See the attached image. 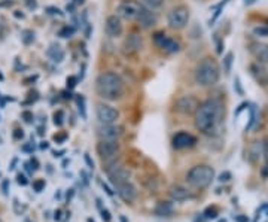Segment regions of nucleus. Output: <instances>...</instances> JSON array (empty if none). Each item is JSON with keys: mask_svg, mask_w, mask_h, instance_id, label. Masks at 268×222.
I'll return each instance as SVG.
<instances>
[{"mask_svg": "<svg viewBox=\"0 0 268 222\" xmlns=\"http://www.w3.org/2000/svg\"><path fill=\"white\" fill-rule=\"evenodd\" d=\"M102 186H103V189L106 191L107 195H110V197H113V194H115V192H113V191H112V189H110V188L107 186V185H106V183H105V182H102Z\"/></svg>", "mask_w": 268, "mask_h": 222, "instance_id": "43", "label": "nucleus"}, {"mask_svg": "<svg viewBox=\"0 0 268 222\" xmlns=\"http://www.w3.org/2000/svg\"><path fill=\"white\" fill-rule=\"evenodd\" d=\"M231 179V173L229 171H225L219 176V182H228Z\"/></svg>", "mask_w": 268, "mask_h": 222, "instance_id": "40", "label": "nucleus"}, {"mask_svg": "<svg viewBox=\"0 0 268 222\" xmlns=\"http://www.w3.org/2000/svg\"><path fill=\"white\" fill-rule=\"evenodd\" d=\"M84 158H85V163L88 164V167H90V168H94V161L91 160V157H90L88 154H85V155H84Z\"/></svg>", "mask_w": 268, "mask_h": 222, "instance_id": "41", "label": "nucleus"}, {"mask_svg": "<svg viewBox=\"0 0 268 222\" xmlns=\"http://www.w3.org/2000/svg\"><path fill=\"white\" fill-rule=\"evenodd\" d=\"M0 81H3V75L0 73Z\"/></svg>", "mask_w": 268, "mask_h": 222, "instance_id": "57", "label": "nucleus"}, {"mask_svg": "<svg viewBox=\"0 0 268 222\" xmlns=\"http://www.w3.org/2000/svg\"><path fill=\"white\" fill-rule=\"evenodd\" d=\"M0 222H2V219H0Z\"/></svg>", "mask_w": 268, "mask_h": 222, "instance_id": "59", "label": "nucleus"}, {"mask_svg": "<svg viewBox=\"0 0 268 222\" xmlns=\"http://www.w3.org/2000/svg\"><path fill=\"white\" fill-rule=\"evenodd\" d=\"M96 91L100 99L107 102H116L124 94V81L115 72L100 73L96 79Z\"/></svg>", "mask_w": 268, "mask_h": 222, "instance_id": "2", "label": "nucleus"}, {"mask_svg": "<svg viewBox=\"0 0 268 222\" xmlns=\"http://www.w3.org/2000/svg\"><path fill=\"white\" fill-rule=\"evenodd\" d=\"M237 221L238 222H247V218H244V216H238V218H237Z\"/></svg>", "mask_w": 268, "mask_h": 222, "instance_id": "51", "label": "nucleus"}, {"mask_svg": "<svg viewBox=\"0 0 268 222\" xmlns=\"http://www.w3.org/2000/svg\"><path fill=\"white\" fill-rule=\"evenodd\" d=\"M145 2V5L149 8V9H158L162 6V3H164V0H143Z\"/></svg>", "mask_w": 268, "mask_h": 222, "instance_id": "29", "label": "nucleus"}, {"mask_svg": "<svg viewBox=\"0 0 268 222\" xmlns=\"http://www.w3.org/2000/svg\"><path fill=\"white\" fill-rule=\"evenodd\" d=\"M204 216H206L207 219H214V218L217 216V210H216L214 207H209V209L204 210Z\"/></svg>", "mask_w": 268, "mask_h": 222, "instance_id": "31", "label": "nucleus"}, {"mask_svg": "<svg viewBox=\"0 0 268 222\" xmlns=\"http://www.w3.org/2000/svg\"><path fill=\"white\" fill-rule=\"evenodd\" d=\"M33 41H35V33H33L32 30H24V32H23V42H24L26 45H30Z\"/></svg>", "mask_w": 268, "mask_h": 222, "instance_id": "26", "label": "nucleus"}, {"mask_svg": "<svg viewBox=\"0 0 268 222\" xmlns=\"http://www.w3.org/2000/svg\"><path fill=\"white\" fill-rule=\"evenodd\" d=\"M220 69L214 58L206 57L203 58L195 69V82L200 87H213L219 82Z\"/></svg>", "mask_w": 268, "mask_h": 222, "instance_id": "3", "label": "nucleus"}, {"mask_svg": "<svg viewBox=\"0 0 268 222\" xmlns=\"http://www.w3.org/2000/svg\"><path fill=\"white\" fill-rule=\"evenodd\" d=\"M200 106V102L194 97V96H183L180 99H177L174 108L179 113H183V115H192L195 113L197 109Z\"/></svg>", "mask_w": 268, "mask_h": 222, "instance_id": "10", "label": "nucleus"}, {"mask_svg": "<svg viewBox=\"0 0 268 222\" xmlns=\"http://www.w3.org/2000/svg\"><path fill=\"white\" fill-rule=\"evenodd\" d=\"M234 88L237 90V93H238L240 96H243V88H241V84H240V79H238V78H235V81H234Z\"/></svg>", "mask_w": 268, "mask_h": 222, "instance_id": "38", "label": "nucleus"}, {"mask_svg": "<svg viewBox=\"0 0 268 222\" xmlns=\"http://www.w3.org/2000/svg\"><path fill=\"white\" fill-rule=\"evenodd\" d=\"M173 203L171 201H161L160 204L155 207V213L160 215V216H164V215H170L173 213Z\"/></svg>", "mask_w": 268, "mask_h": 222, "instance_id": "21", "label": "nucleus"}, {"mask_svg": "<svg viewBox=\"0 0 268 222\" xmlns=\"http://www.w3.org/2000/svg\"><path fill=\"white\" fill-rule=\"evenodd\" d=\"M219 222H226V221H225V219H222V221H219Z\"/></svg>", "mask_w": 268, "mask_h": 222, "instance_id": "58", "label": "nucleus"}, {"mask_svg": "<svg viewBox=\"0 0 268 222\" xmlns=\"http://www.w3.org/2000/svg\"><path fill=\"white\" fill-rule=\"evenodd\" d=\"M17 182L20 183V185H23V186H26L27 183H29V180H27V177L23 174V173H20L18 176H17Z\"/></svg>", "mask_w": 268, "mask_h": 222, "instance_id": "36", "label": "nucleus"}, {"mask_svg": "<svg viewBox=\"0 0 268 222\" xmlns=\"http://www.w3.org/2000/svg\"><path fill=\"white\" fill-rule=\"evenodd\" d=\"M47 56L48 58L54 61V63H61L63 60H64V57H66V53H64V50L58 45V44H53V45H50V48L47 50Z\"/></svg>", "mask_w": 268, "mask_h": 222, "instance_id": "20", "label": "nucleus"}, {"mask_svg": "<svg viewBox=\"0 0 268 222\" xmlns=\"http://www.w3.org/2000/svg\"><path fill=\"white\" fill-rule=\"evenodd\" d=\"M66 139H67V133H58V134H55V136H54V142H57L58 145L64 143V142H66Z\"/></svg>", "mask_w": 268, "mask_h": 222, "instance_id": "32", "label": "nucleus"}, {"mask_svg": "<svg viewBox=\"0 0 268 222\" xmlns=\"http://www.w3.org/2000/svg\"><path fill=\"white\" fill-rule=\"evenodd\" d=\"M255 35L259 36V38H267L268 27H256V29H255Z\"/></svg>", "mask_w": 268, "mask_h": 222, "instance_id": "33", "label": "nucleus"}, {"mask_svg": "<svg viewBox=\"0 0 268 222\" xmlns=\"http://www.w3.org/2000/svg\"><path fill=\"white\" fill-rule=\"evenodd\" d=\"M142 38L139 35H128V38L124 41V45H122V53L125 56H134L137 54L140 50H142Z\"/></svg>", "mask_w": 268, "mask_h": 222, "instance_id": "15", "label": "nucleus"}, {"mask_svg": "<svg viewBox=\"0 0 268 222\" xmlns=\"http://www.w3.org/2000/svg\"><path fill=\"white\" fill-rule=\"evenodd\" d=\"M54 124L57 125V127H61L63 124H64V112L63 111H57L54 112Z\"/></svg>", "mask_w": 268, "mask_h": 222, "instance_id": "25", "label": "nucleus"}, {"mask_svg": "<svg viewBox=\"0 0 268 222\" xmlns=\"http://www.w3.org/2000/svg\"><path fill=\"white\" fill-rule=\"evenodd\" d=\"M87 222H94V221H93L91 218H88V219H87Z\"/></svg>", "mask_w": 268, "mask_h": 222, "instance_id": "56", "label": "nucleus"}, {"mask_svg": "<svg viewBox=\"0 0 268 222\" xmlns=\"http://www.w3.org/2000/svg\"><path fill=\"white\" fill-rule=\"evenodd\" d=\"M158 21V17L155 15V12H152V9L146 8L142 5L140 8V12L137 15V23L140 24V27L143 29H152Z\"/></svg>", "mask_w": 268, "mask_h": 222, "instance_id": "14", "label": "nucleus"}, {"mask_svg": "<svg viewBox=\"0 0 268 222\" xmlns=\"http://www.w3.org/2000/svg\"><path fill=\"white\" fill-rule=\"evenodd\" d=\"M154 44L168 54H174L180 51V44L176 39L168 38L164 32H158L154 35Z\"/></svg>", "mask_w": 268, "mask_h": 222, "instance_id": "8", "label": "nucleus"}, {"mask_svg": "<svg viewBox=\"0 0 268 222\" xmlns=\"http://www.w3.org/2000/svg\"><path fill=\"white\" fill-rule=\"evenodd\" d=\"M140 8H142V5L139 2H136V0H122L116 6V15L121 20L133 21V20H137Z\"/></svg>", "mask_w": 268, "mask_h": 222, "instance_id": "6", "label": "nucleus"}, {"mask_svg": "<svg viewBox=\"0 0 268 222\" xmlns=\"http://www.w3.org/2000/svg\"><path fill=\"white\" fill-rule=\"evenodd\" d=\"M116 192L119 198L125 203H133L137 198V188L131 182H125L119 186H116Z\"/></svg>", "mask_w": 268, "mask_h": 222, "instance_id": "16", "label": "nucleus"}, {"mask_svg": "<svg viewBox=\"0 0 268 222\" xmlns=\"http://www.w3.org/2000/svg\"><path fill=\"white\" fill-rule=\"evenodd\" d=\"M97 134L100 136V139H115L118 140L122 134V127L121 125H115V124H102V127L99 128Z\"/></svg>", "mask_w": 268, "mask_h": 222, "instance_id": "17", "label": "nucleus"}, {"mask_svg": "<svg viewBox=\"0 0 268 222\" xmlns=\"http://www.w3.org/2000/svg\"><path fill=\"white\" fill-rule=\"evenodd\" d=\"M119 149H121L119 142L115 139H100V142L97 143V154L103 161L116 157Z\"/></svg>", "mask_w": 268, "mask_h": 222, "instance_id": "7", "label": "nucleus"}, {"mask_svg": "<svg viewBox=\"0 0 268 222\" xmlns=\"http://www.w3.org/2000/svg\"><path fill=\"white\" fill-rule=\"evenodd\" d=\"M214 179V170L213 167L201 164V166L192 167L188 174H186V180L189 185H192L197 189H204L207 188Z\"/></svg>", "mask_w": 268, "mask_h": 222, "instance_id": "4", "label": "nucleus"}, {"mask_svg": "<svg viewBox=\"0 0 268 222\" xmlns=\"http://www.w3.org/2000/svg\"><path fill=\"white\" fill-rule=\"evenodd\" d=\"M107 176H109V182L116 188V186H119V185H122V183H125V182H130V179H131V171H130L127 167L118 166L115 167L113 170H110V171L107 173Z\"/></svg>", "mask_w": 268, "mask_h": 222, "instance_id": "11", "label": "nucleus"}, {"mask_svg": "<svg viewBox=\"0 0 268 222\" xmlns=\"http://www.w3.org/2000/svg\"><path fill=\"white\" fill-rule=\"evenodd\" d=\"M105 32L109 38H119L124 32L122 21L118 15H109L105 23Z\"/></svg>", "mask_w": 268, "mask_h": 222, "instance_id": "13", "label": "nucleus"}, {"mask_svg": "<svg viewBox=\"0 0 268 222\" xmlns=\"http://www.w3.org/2000/svg\"><path fill=\"white\" fill-rule=\"evenodd\" d=\"M23 137H24V133H23V130H21V128L14 130V139H15V140H21Z\"/></svg>", "mask_w": 268, "mask_h": 222, "instance_id": "39", "label": "nucleus"}, {"mask_svg": "<svg viewBox=\"0 0 268 222\" xmlns=\"http://www.w3.org/2000/svg\"><path fill=\"white\" fill-rule=\"evenodd\" d=\"M119 222H128V219H127L124 215H121V216H119Z\"/></svg>", "mask_w": 268, "mask_h": 222, "instance_id": "53", "label": "nucleus"}, {"mask_svg": "<svg viewBox=\"0 0 268 222\" xmlns=\"http://www.w3.org/2000/svg\"><path fill=\"white\" fill-rule=\"evenodd\" d=\"M30 163H32V166H35L33 167L35 170H38V168H39V163H38V160H36V158H32V161H30Z\"/></svg>", "mask_w": 268, "mask_h": 222, "instance_id": "47", "label": "nucleus"}, {"mask_svg": "<svg viewBox=\"0 0 268 222\" xmlns=\"http://www.w3.org/2000/svg\"><path fill=\"white\" fill-rule=\"evenodd\" d=\"M78 82H79V78H78V76H69V78L66 79V87H67V90H69V91L73 90V88L78 85Z\"/></svg>", "mask_w": 268, "mask_h": 222, "instance_id": "27", "label": "nucleus"}, {"mask_svg": "<svg viewBox=\"0 0 268 222\" xmlns=\"http://www.w3.org/2000/svg\"><path fill=\"white\" fill-rule=\"evenodd\" d=\"M26 3H27V6L30 9H36L38 8V2L36 0H26Z\"/></svg>", "mask_w": 268, "mask_h": 222, "instance_id": "42", "label": "nucleus"}, {"mask_svg": "<svg viewBox=\"0 0 268 222\" xmlns=\"http://www.w3.org/2000/svg\"><path fill=\"white\" fill-rule=\"evenodd\" d=\"M23 118H24V121L27 122V124H32L33 122V113L32 112H29V111H24L23 112Z\"/></svg>", "mask_w": 268, "mask_h": 222, "instance_id": "34", "label": "nucleus"}, {"mask_svg": "<svg viewBox=\"0 0 268 222\" xmlns=\"http://www.w3.org/2000/svg\"><path fill=\"white\" fill-rule=\"evenodd\" d=\"M96 115L100 124H115L119 119V111L110 105L100 103L96 108Z\"/></svg>", "mask_w": 268, "mask_h": 222, "instance_id": "9", "label": "nucleus"}, {"mask_svg": "<svg viewBox=\"0 0 268 222\" xmlns=\"http://www.w3.org/2000/svg\"><path fill=\"white\" fill-rule=\"evenodd\" d=\"M262 154H264V158H265V168L262 170V174L268 176V142L262 145Z\"/></svg>", "mask_w": 268, "mask_h": 222, "instance_id": "30", "label": "nucleus"}, {"mask_svg": "<svg viewBox=\"0 0 268 222\" xmlns=\"http://www.w3.org/2000/svg\"><path fill=\"white\" fill-rule=\"evenodd\" d=\"M100 212H102V219H103L105 222H110V219H112V216H110V212H109L107 209H102Z\"/></svg>", "mask_w": 268, "mask_h": 222, "instance_id": "37", "label": "nucleus"}, {"mask_svg": "<svg viewBox=\"0 0 268 222\" xmlns=\"http://www.w3.org/2000/svg\"><path fill=\"white\" fill-rule=\"evenodd\" d=\"M33 149H35L33 145H26V146H23V151H24V152H33Z\"/></svg>", "mask_w": 268, "mask_h": 222, "instance_id": "46", "label": "nucleus"}, {"mask_svg": "<svg viewBox=\"0 0 268 222\" xmlns=\"http://www.w3.org/2000/svg\"><path fill=\"white\" fill-rule=\"evenodd\" d=\"M47 11H48V14H50V15H58V17H63V15H64V14H63L58 8H54V6L47 8Z\"/></svg>", "mask_w": 268, "mask_h": 222, "instance_id": "35", "label": "nucleus"}, {"mask_svg": "<svg viewBox=\"0 0 268 222\" xmlns=\"http://www.w3.org/2000/svg\"><path fill=\"white\" fill-rule=\"evenodd\" d=\"M15 17H17V18H24V15H23V14H20V11H17V12H15Z\"/></svg>", "mask_w": 268, "mask_h": 222, "instance_id": "52", "label": "nucleus"}, {"mask_svg": "<svg viewBox=\"0 0 268 222\" xmlns=\"http://www.w3.org/2000/svg\"><path fill=\"white\" fill-rule=\"evenodd\" d=\"M45 186H47V182H45L44 179H36V180L33 182V189H35L36 192H42Z\"/></svg>", "mask_w": 268, "mask_h": 222, "instance_id": "28", "label": "nucleus"}, {"mask_svg": "<svg viewBox=\"0 0 268 222\" xmlns=\"http://www.w3.org/2000/svg\"><path fill=\"white\" fill-rule=\"evenodd\" d=\"M231 66H232V54L228 53V54L225 56V58H223V70H225L226 75L231 72Z\"/></svg>", "mask_w": 268, "mask_h": 222, "instance_id": "24", "label": "nucleus"}, {"mask_svg": "<svg viewBox=\"0 0 268 222\" xmlns=\"http://www.w3.org/2000/svg\"><path fill=\"white\" fill-rule=\"evenodd\" d=\"M167 23L173 30H182L189 23V9L186 6H176L168 12Z\"/></svg>", "mask_w": 268, "mask_h": 222, "instance_id": "5", "label": "nucleus"}, {"mask_svg": "<svg viewBox=\"0 0 268 222\" xmlns=\"http://www.w3.org/2000/svg\"><path fill=\"white\" fill-rule=\"evenodd\" d=\"M8 186H9V180H3V183H2V189H3V194H5V195L8 194Z\"/></svg>", "mask_w": 268, "mask_h": 222, "instance_id": "44", "label": "nucleus"}, {"mask_svg": "<svg viewBox=\"0 0 268 222\" xmlns=\"http://www.w3.org/2000/svg\"><path fill=\"white\" fill-rule=\"evenodd\" d=\"M250 53L255 56V58L259 63L268 64V45H265V44H252Z\"/></svg>", "mask_w": 268, "mask_h": 222, "instance_id": "19", "label": "nucleus"}, {"mask_svg": "<svg viewBox=\"0 0 268 222\" xmlns=\"http://www.w3.org/2000/svg\"><path fill=\"white\" fill-rule=\"evenodd\" d=\"M220 118V103L214 99H209L200 103L195 112V127L204 134H212Z\"/></svg>", "mask_w": 268, "mask_h": 222, "instance_id": "1", "label": "nucleus"}, {"mask_svg": "<svg viewBox=\"0 0 268 222\" xmlns=\"http://www.w3.org/2000/svg\"><path fill=\"white\" fill-rule=\"evenodd\" d=\"M168 194H170L171 200H174V201H185V200L191 198V192L182 185H171L168 189Z\"/></svg>", "mask_w": 268, "mask_h": 222, "instance_id": "18", "label": "nucleus"}, {"mask_svg": "<svg viewBox=\"0 0 268 222\" xmlns=\"http://www.w3.org/2000/svg\"><path fill=\"white\" fill-rule=\"evenodd\" d=\"M69 191H70V192H67V195H66V197H67V201H70L72 197L75 195V191H73V189H69Z\"/></svg>", "mask_w": 268, "mask_h": 222, "instance_id": "48", "label": "nucleus"}, {"mask_svg": "<svg viewBox=\"0 0 268 222\" xmlns=\"http://www.w3.org/2000/svg\"><path fill=\"white\" fill-rule=\"evenodd\" d=\"M82 2H84V0H73L75 5H79V3H82Z\"/></svg>", "mask_w": 268, "mask_h": 222, "instance_id": "55", "label": "nucleus"}, {"mask_svg": "<svg viewBox=\"0 0 268 222\" xmlns=\"http://www.w3.org/2000/svg\"><path fill=\"white\" fill-rule=\"evenodd\" d=\"M63 154H64V151H58V152H57V151H55V152H54V157H55V158H57V157H61V155H63Z\"/></svg>", "mask_w": 268, "mask_h": 222, "instance_id": "50", "label": "nucleus"}, {"mask_svg": "<svg viewBox=\"0 0 268 222\" xmlns=\"http://www.w3.org/2000/svg\"><path fill=\"white\" fill-rule=\"evenodd\" d=\"M75 32H76V29H75L73 26L66 24V26H63V27L58 30V36L63 38V39H69V38H72V36L75 35Z\"/></svg>", "mask_w": 268, "mask_h": 222, "instance_id": "22", "label": "nucleus"}, {"mask_svg": "<svg viewBox=\"0 0 268 222\" xmlns=\"http://www.w3.org/2000/svg\"><path fill=\"white\" fill-rule=\"evenodd\" d=\"M48 148H50V143H48L47 140L41 143V149H48Z\"/></svg>", "mask_w": 268, "mask_h": 222, "instance_id": "49", "label": "nucleus"}, {"mask_svg": "<svg viewBox=\"0 0 268 222\" xmlns=\"http://www.w3.org/2000/svg\"><path fill=\"white\" fill-rule=\"evenodd\" d=\"M76 102H78V108H79V113H81V116H82L84 119H87V111H85V99H84L82 96H78Z\"/></svg>", "mask_w": 268, "mask_h": 222, "instance_id": "23", "label": "nucleus"}, {"mask_svg": "<svg viewBox=\"0 0 268 222\" xmlns=\"http://www.w3.org/2000/svg\"><path fill=\"white\" fill-rule=\"evenodd\" d=\"M61 213H63V212H61L60 209H57V210L54 212V219H55V221H61Z\"/></svg>", "mask_w": 268, "mask_h": 222, "instance_id": "45", "label": "nucleus"}, {"mask_svg": "<svg viewBox=\"0 0 268 222\" xmlns=\"http://www.w3.org/2000/svg\"><path fill=\"white\" fill-rule=\"evenodd\" d=\"M244 3L246 5H252V3H255V0H244Z\"/></svg>", "mask_w": 268, "mask_h": 222, "instance_id": "54", "label": "nucleus"}, {"mask_svg": "<svg viewBox=\"0 0 268 222\" xmlns=\"http://www.w3.org/2000/svg\"><path fill=\"white\" fill-rule=\"evenodd\" d=\"M173 148L174 149H188V148H192L195 143H197V139L195 136H192L191 133H186V131H179L173 136Z\"/></svg>", "mask_w": 268, "mask_h": 222, "instance_id": "12", "label": "nucleus"}]
</instances>
